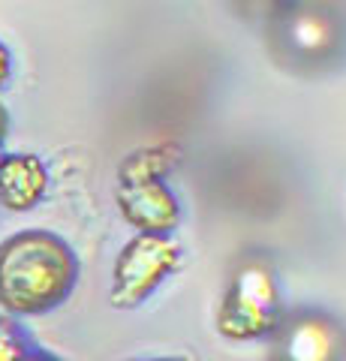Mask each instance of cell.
Returning <instances> with one entry per match:
<instances>
[{
  "label": "cell",
  "mask_w": 346,
  "mask_h": 361,
  "mask_svg": "<svg viewBox=\"0 0 346 361\" xmlns=\"http://www.w3.org/2000/svg\"><path fill=\"white\" fill-rule=\"evenodd\" d=\"M178 160L175 145H157V148H142L130 154L118 169V180H132V178H163Z\"/></svg>",
  "instance_id": "cell-8"
},
{
  "label": "cell",
  "mask_w": 346,
  "mask_h": 361,
  "mask_svg": "<svg viewBox=\"0 0 346 361\" xmlns=\"http://www.w3.org/2000/svg\"><path fill=\"white\" fill-rule=\"evenodd\" d=\"M6 133V111H4V106H0V135Z\"/></svg>",
  "instance_id": "cell-11"
},
{
  "label": "cell",
  "mask_w": 346,
  "mask_h": 361,
  "mask_svg": "<svg viewBox=\"0 0 346 361\" xmlns=\"http://www.w3.org/2000/svg\"><path fill=\"white\" fill-rule=\"evenodd\" d=\"M49 175L39 157L9 154L0 160V205L9 211H30L46 193Z\"/></svg>",
  "instance_id": "cell-7"
},
{
  "label": "cell",
  "mask_w": 346,
  "mask_h": 361,
  "mask_svg": "<svg viewBox=\"0 0 346 361\" xmlns=\"http://www.w3.org/2000/svg\"><path fill=\"white\" fill-rule=\"evenodd\" d=\"M9 73H13V54H9V49H6L4 42H0V87L6 85Z\"/></svg>",
  "instance_id": "cell-10"
},
{
  "label": "cell",
  "mask_w": 346,
  "mask_h": 361,
  "mask_svg": "<svg viewBox=\"0 0 346 361\" xmlns=\"http://www.w3.org/2000/svg\"><path fill=\"white\" fill-rule=\"evenodd\" d=\"M181 262V247L166 235H136L115 259L111 304L136 307L157 289Z\"/></svg>",
  "instance_id": "cell-3"
},
{
  "label": "cell",
  "mask_w": 346,
  "mask_h": 361,
  "mask_svg": "<svg viewBox=\"0 0 346 361\" xmlns=\"http://www.w3.org/2000/svg\"><path fill=\"white\" fill-rule=\"evenodd\" d=\"M274 33L280 39V51L301 63L331 58L340 39L338 21L331 18V13L316 6H298V9L280 13Z\"/></svg>",
  "instance_id": "cell-4"
},
{
  "label": "cell",
  "mask_w": 346,
  "mask_h": 361,
  "mask_svg": "<svg viewBox=\"0 0 346 361\" xmlns=\"http://www.w3.org/2000/svg\"><path fill=\"white\" fill-rule=\"evenodd\" d=\"M277 361H343L346 334L319 313H301L277 331Z\"/></svg>",
  "instance_id": "cell-5"
},
{
  "label": "cell",
  "mask_w": 346,
  "mask_h": 361,
  "mask_svg": "<svg viewBox=\"0 0 346 361\" xmlns=\"http://www.w3.org/2000/svg\"><path fill=\"white\" fill-rule=\"evenodd\" d=\"M232 4L241 9V16L256 18V16H271V13H277V4H280V0H232Z\"/></svg>",
  "instance_id": "cell-9"
},
{
  "label": "cell",
  "mask_w": 346,
  "mask_h": 361,
  "mask_svg": "<svg viewBox=\"0 0 346 361\" xmlns=\"http://www.w3.org/2000/svg\"><path fill=\"white\" fill-rule=\"evenodd\" d=\"M0 160H4V154H0Z\"/></svg>",
  "instance_id": "cell-13"
},
{
  "label": "cell",
  "mask_w": 346,
  "mask_h": 361,
  "mask_svg": "<svg viewBox=\"0 0 346 361\" xmlns=\"http://www.w3.org/2000/svg\"><path fill=\"white\" fill-rule=\"evenodd\" d=\"M280 325V295L274 274L262 259H247L235 268L217 310V329L229 341H253Z\"/></svg>",
  "instance_id": "cell-2"
},
{
  "label": "cell",
  "mask_w": 346,
  "mask_h": 361,
  "mask_svg": "<svg viewBox=\"0 0 346 361\" xmlns=\"http://www.w3.org/2000/svg\"><path fill=\"white\" fill-rule=\"evenodd\" d=\"M73 250L51 232H18L0 244V304L13 313H42L75 283Z\"/></svg>",
  "instance_id": "cell-1"
},
{
  "label": "cell",
  "mask_w": 346,
  "mask_h": 361,
  "mask_svg": "<svg viewBox=\"0 0 346 361\" xmlns=\"http://www.w3.org/2000/svg\"><path fill=\"white\" fill-rule=\"evenodd\" d=\"M151 361H190V358H151Z\"/></svg>",
  "instance_id": "cell-12"
},
{
  "label": "cell",
  "mask_w": 346,
  "mask_h": 361,
  "mask_svg": "<svg viewBox=\"0 0 346 361\" xmlns=\"http://www.w3.org/2000/svg\"><path fill=\"white\" fill-rule=\"evenodd\" d=\"M118 208L142 235H166L181 220V208L163 178H132L118 184Z\"/></svg>",
  "instance_id": "cell-6"
}]
</instances>
